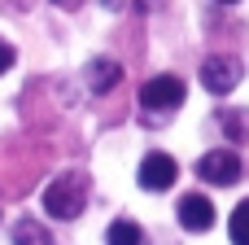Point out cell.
Returning <instances> with one entry per match:
<instances>
[{
  "mask_svg": "<svg viewBox=\"0 0 249 245\" xmlns=\"http://www.w3.org/2000/svg\"><path fill=\"white\" fill-rule=\"evenodd\" d=\"M140 105L153 110V114H171L184 105V79L175 75H153L144 88H140Z\"/></svg>",
  "mask_w": 249,
  "mask_h": 245,
  "instance_id": "7a4b0ae2",
  "label": "cell"
},
{
  "mask_svg": "<svg viewBox=\"0 0 249 245\" xmlns=\"http://www.w3.org/2000/svg\"><path fill=\"white\" fill-rule=\"evenodd\" d=\"M53 4H61V9H74V4H79V0H53Z\"/></svg>",
  "mask_w": 249,
  "mask_h": 245,
  "instance_id": "4fadbf2b",
  "label": "cell"
},
{
  "mask_svg": "<svg viewBox=\"0 0 249 245\" xmlns=\"http://www.w3.org/2000/svg\"><path fill=\"white\" fill-rule=\"evenodd\" d=\"M9 66H13V48H9V44H4V39H0V75H4V70H9Z\"/></svg>",
  "mask_w": 249,
  "mask_h": 245,
  "instance_id": "7c38bea8",
  "label": "cell"
},
{
  "mask_svg": "<svg viewBox=\"0 0 249 245\" xmlns=\"http://www.w3.org/2000/svg\"><path fill=\"white\" fill-rule=\"evenodd\" d=\"M175 175H179V167H175L171 153H144V162H140V171H136L140 188H149V193H166V188L175 184Z\"/></svg>",
  "mask_w": 249,
  "mask_h": 245,
  "instance_id": "5b68a950",
  "label": "cell"
},
{
  "mask_svg": "<svg viewBox=\"0 0 249 245\" xmlns=\"http://www.w3.org/2000/svg\"><path fill=\"white\" fill-rule=\"evenodd\" d=\"M118 79H123V66H118L114 57H92V61H88V88H92V92H109Z\"/></svg>",
  "mask_w": 249,
  "mask_h": 245,
  "instance_id": "52a82bcc",
  "label": "cell"
},
{
  "mask_svg": "<svg viewBox=\"0 0 249 245\" xmlns=\"http://www.w3.org/2000/svg\"><path fill=\"white\" fill-rule=\"evenodd\" d=\"M223 127H228V136H232V140H245V136H249V114H241V110L223 114Z\"/></svg>",
  "mask_w": 249,
  "mask_h": 245,
  "instance_id": "8fae6325",
  "label": "cell"
},
{
  "mask_svg": "<svg viewBox=\"0 0 249 245\" xmlns=\"http://www.w3.org/2000/svg\"><path fill=\"white\" fill-rule=\"evenodd\" d=\"M83 206H88V193H83V180L79 175H57L44 188V210L53 219H79Z\"/></svg>",
  "mask_w": 249,
  "mask_h": 245,
  "instance_id": "6da1fadb",
  "label": "cell"
},
{
  "mask_svg": "<svg viewBox=\"0 0 249 245\" xmlns=\"http://www.w3.org/2000/svg\"><path fill=\"white\" fill-rule=\"evenodd\" d=\"M179 224L188 228V232H206V228H214V206H210V197L206 193H184V202H179Z\"/></svg>",
  "mask_w": 249,
  "mask_h": 245,
  "instance_id": "8992f818",
  "label": "cell"
},
{
  "mask_svg": "<svg viewBox=\"0 0 249 245\" xmlns=\"http://www.w3.org/2000/svg\"><path fill=\"white\" fill-rule=\"evenodd\" d=\"M144 241V232H140V224H131V219H118V224H109V232H105V245H140Z\"/></svg>",
  "mask_w": 249,
  "mask_h": 245,
  "instance_id": "9c48e42d",
  "label": "cell"
},
{
  "mask_svg": "<svg viewBox=\"0 0 249 245\" xmlns=\"http://www.w3.org/2000/svg\"><path fill=\"white\" fill-rule=\"evenodd\" d=\"M228 237H232V245H249V197L232 210V219H228Z\"/></svg>",
  "mask_w": 249,
  "mask_h": 245,
  "instance_id": "30bf717a",
  "label": "cell"
},
{
  "mask_svg": "<svg viewBox=\"0 0 249 245\" xmlns=\"http://www.w3.org/2000/svg\"><path fill=\"white\" fill-rule=\"evenodd\" d=\"M201 83H206V92L228 96V92L241 83V61H236V57H206V61H201Z\"/></svg>",
  "mask_w": 249,
  "mask_h": 245,
  "instance_id": "277c9868",
  "label": "cell"
},
{
  "mask_svg": "<svg viewBox=\"0 0 249 245\" xmlns=\"http://www.w3.org/2000/svg\"><path fill=\"white\" fill-rule=\"evenodd\" d=\"M13 245H53V237L44 232V224L18 219V224H13Z\"/></svg>",
  "mask_w": 249,
  "mask_h": 245,
  "instance_id": "ba28073f",
  "label": "cell"
},
{
  "mask_svg": "<svg viewBox=\"0 0 249 245\" xmlns=\"http://www.w3.org/2000/svg\"><path fill=\"white\" fill-rule=\"evenodd\" d=\"M241 158L232 153V149H210V153H201V162H197V175L206 180V184H219V188H228V184H236L241 180Z\"/></svg>",
  "mask_w": 249,
  "mask_h": 245,
  "instance_id": "3957f363",
  "label": "cell"
},
{
  "mask_svg": "<svg viewBox=\"0 0 249 245\" xmlns=\"http://www.w3.org/2000/svg\"><path fill=\"white\" fill-rule=\"evenodd\" d=\"M219 4H236V0H219Z\"/></svg>",
  "mask_w": 249,
  "mask_h": 245,
  "instance_id": "5bb4252c",
  "label": "cell"
}]
</instances>
